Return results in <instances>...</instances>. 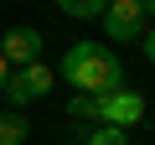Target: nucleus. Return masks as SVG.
Masks as SVG:
<instances>
[{
  "label": "nucleus",
  "mask_w": 155,
  "mask_h": 145,
  "mask_svg": "<svg viewBox=\"0 0 155 145\" xmlns=\"http://www.w3.org/2000/svg\"><path fill=\"white\" fill-rule=\"evenodd\" d=\"M5 78H11V62L0 57V93H5Z\"/></svg>",
  "instance_id": "nucleus-10"
},
{
  "label": "nucleus",
  "mask_w": 155,
  "mask_h": 145,
  "mask_svg": "<svg viewBox=\"0 0 155 145\" xmlns=\"http://www.w3.org/2000/svg\"><path fill=\"white\" fill-rule=\"evenodd\" d=\"M140 47H145V62H155V26H150V31L140 36Z\"/></svg>",
  "instance_id": "nucleus-9"
},
{
  "label": "nucleus",
  "mask_w": 155,
  "mask_h": 145,
  "mask_svg": "<svg viewBox=\"0 0 155 145\" xmlns=\"http://www.w3.org/2000/svg\"><path fill=\"white\" fill-rule=\"evenodd\" d=\"M0 57H5L11 67L41 62V31L36 26H5V31H0Z\"/></svg>",
  "instance_id": "nucleus-5"
},
{
  "label": "nucleus",
  "mask_w": 155,
  "mask_h": 145,
  "mask_svg": "<svg viewBox=\"0 0 155 145\" xmlns=\"http://www.w3.org/2000/svg\"><path fill=\"white\" fill-rule=\"evenodd\" d=\"M52 83H57V72H52L47 62H26V67H11V78H5V104L26 109V104L47 99V93H52Z\"/></svg>",
  "instance_id": "nucleus-3"
},
{
  "label": "nucleus",
  "mask_w": 155,
  "mask_h": 145,
  "mask_svg": "<svg viewBox=\"0 0 155 145\" xmlns=\"http://www.w3.org/2000/svg\"><path fill=\"white\" fill-rule=\"evenodd\" d=\"M26 135H31V119L21 109H5V114H0V145H26Z\"/></svg>",
  "instance_id": "nucleus-6"
},
{
  "label": "nucleus",
  "mask_w": 155,
  "mask_h": 145,
  "mask_svg": "<svg viewBox=\"0 0 155 145\" xmlns=\"http://www.w3.org/2000/svg\"><path fill=\"white\" fill-rule=\"evenodd\" d=\"M57 5H62V16H72V21H104L109 0H57Z\"/></svg>",
  "instance_id": "nucleus-7"
},
{
  "label": "nucleus",
  "mask_w": 155,
  "mask_h": 145,
  "mask_svg": "<svg viewBox=\"0 0 155 145\" xmlns=\"http://www.w3.org/2000/svg\"><path fill=\"white\" fill-rule=\"evenodd\" d=\"M67 114H72V119H88V124H119V130H129V124H140V119H145V93H134L129 83H124V88H114V93H98V99L72 93Z\"/></svg>",
  "instance_id": "nucleus-2"
},
{
  "label": "nucleus",
  "mask_w": 155,
  "mask_h": 145,
  "mask_svg": "<svg viewBox=\"0 0 155 145\" xmlns=\"http://www.w3.org/2000/svg\"><path fill=\"white\" fill-rule=\"evenodd\" d=\"M145 5L140 0H109V11H104V36L109 42H140L150 26H145Z\"/></svg>",
  "instance_id": "nucleus-4"
},
{
  "label": "nucleus",
  "mask_w": 155,
  "mask_h": 145,
  "mask_svg": "<svg viewBox=\"0 0 155 145\" xmlns=\"http://www.w3.org/2000/svg\"><path fill=\"white\" fill-rule=\"evenodd\" d=\"M57 78H67V83H72V93L98 99V93L124 88V62H119L104 42H72V47H67V57H62V67H57Z\"/></svg>",
  "instance_id": "nucleus-1"
},
{
  "label": "nucleus",
  "mask_w": 155,
  "mask_h": 145,
  "mask_svg": "<svg viewBox=\"0 0 155 145\" xmlns=\"http://www.w3.org/2000/svg\"><path fill=\"white\" fill-rule=\"evenodd\" d=\"M140 5H145V16H150V21H155V0H140Z\"/></svg>",
  "instance_id": "nucleus-11"
},
{
  "label": "nucleus",
  "mask_w": 155,
  "mask_h": 145,
  "mask_svg": "<svg viewBox=\"0 0 155 145\" xmlns=\"http://www.w3.org/2000/svg\"><path fill=\"white\" fill-rule=\"evenodd\" d=\"M83 145H129V130H119V124H93V130L83 135Z\"/></svg>",
  "instance_id": "nucleus-8"
}]
</instances>
